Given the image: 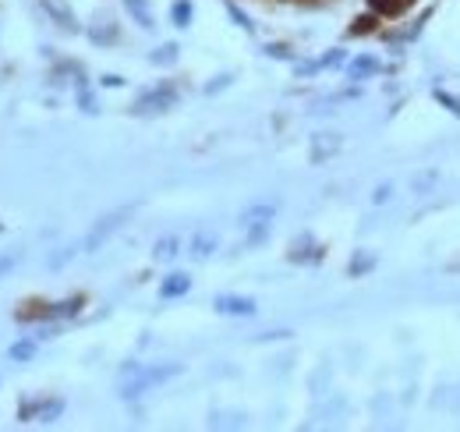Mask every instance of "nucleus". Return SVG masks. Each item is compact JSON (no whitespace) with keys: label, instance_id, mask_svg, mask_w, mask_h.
<instances>
[{"label":"nucleus","instance_id":"19","mask_svg":"<svg viewBox=\"0 0 460 432\" xmlns=\"http://www.w3.org/2000/svg\"><path fill=\"white\" fill-rule=\"evenodd\" d=\"M436 178H439V174H436V170H429V174H421V178L414 181V188H429V185H432Z\"/></svg>","mask_w":460,"mask_h":432},{"label":"nucleus","instance_id":"4","mask_svg":"<svg viewBox=\"0 0 460 432\" xmlns=\"http://www.w3.org/2000/svg\"><path fill=\"white\" fill-rule=\"evenodd\" d=\"M178 103V89L163 86V89H153V93H142L138 103H135V113H160V110L174 107Z\"/></svg>","mask_w":460,"mask_h":432},{"label":"nucleus","instance_id":"15","mask_svg":"<svg viewBox=\"0 0 460 432\" xmlns=\"http://www.w3.org/2000/svg\"><path fill=\"white\" fill-rule=\"evenodd\" d=\"M344 61V53L340 50H333V53H326V57H319L315 64H305L301 68V75H312V71H322V68H333V64H340Z\"/></svg>","mask_w":460,"mask_h":432},{"label":"nucleus","instance_id":"9","mask_svg":"<svg viewBox=\"0 0 460 432\" xmlns=\"http://www.w3.org/2000/svg\"><path fill=\"white\" fill-rule=\"evenodd\" d=\"M43 7L53 14V21H57L61 29H75V11H71L64 0H43Z\"/></svg>","mask_w":460,"mask_h":432},{"label":"nucleus","instance_id":"20","mask_svg":"<svg viewBox=\"0 0 460 432\" xmlns=\"http://www.w3.org/2000/svg\"><path fill=\"white\" fill-rule=\"evenodd\" d=\"M389 192H393V188H389V185H379V188H375V195H372V199H375V202H386V199H389Z\"/></svg>","mask_w":460,"mask_h":432},{"label":"nucleus","instance_id":"2","mask_svg":"<svg viewBox=\"0 0 460 432\" xmlns=\"http://www.w3.org/2000/svg\"><path fill=\"white\" fill-rule=\"evenodd\" d=\"M131 372H135V383H128L121 394L128 397V401H135V397H142L149 386H160V383H167V379H174L178 372H181V365H153V369H138V365H131Z\"/></svg>","mask_w":460,"mask_h":432},{"label":"nucleus","instance_id":"14","mask_svg":"<svg viewBox=\"0 0 460 432\" xmlns=\"http://www.w3.org/2000/svg\"><path fill=\"white\" fill-rule=\"evenodd\" d=\"M379 71V61L375 57H358L354 64H351V78H368V75H375Z\"/></svg>","mask_w":460,"mask_h":432},{"label":"nucleus","instance_id":"16","mask_svg":"<svg viewBox=\"0 0 460 432\" xmlns=\"http://www.w3.org/2000/svg\"><path fill=\"white\" fill-rule=\"evenodd\" d=\"M227 11H230V18H234V21H237V25H241L245 32H252V29H255V25L248 21V14H245V11H241V7H237L234 0H227Z\"/></svg>","mask_w":460,"mask_h":432},{"label":"nucleus","instance_id":"10","mask_svg":"<svg viewBox=\"0 0 460 432\" xmlns=\"http://www.w3.org/2000/svg\"><path fill=\"white\" fill-rule=\"evenodd\" d=\"M181 255V237H163V241H156V248H153V259L156 262H170V259H178Z\"/></svg>","mask_w":460,"mask_h":432},{"label":"nucleus","instance_id":"5","mask_svg":"<svg viewBox=\"0 0 460 432\" xmlns=\"http://www.w3.org/2000/svg\"><path fill=\"white\" fill-rule=\"evenodd\" d=\"M64 415V401L53 397V401H32L21 408V418L25 422H57Z\"/></svg>","mask_w":460,"mask_h":432},{"label":"nucleus","instance_id":"6","mask_svg":"<svg viewBox=\"0 0 460 432\" xmlns=\"http://www.w3.org/2000/svg\"><path fill=\"white\" fill-rule=\"evenodd\" d=\"M213 309H216L220 316H255V312H259V305H255L252 298H241V294H220V298L213 302Z\"/></svg>","mask_w":460,"mask_h":432},{"label":"nucleus","instance_id":"8","mask_svg":"<svg viewBox=\"0 0 460 432\" xmlns=\"http://www.w3.org/2000/svg\"><path fill=\"white\" fill-rule=\"evenodd\" d=\"M216 245H220V241H216V234H213V230H198V234L191 237V245H188V255L202 262V259H209V255L216 252Z\"/></svg>","mask_w":460,"mask_h":432},{"label":"nucleus","instance_id":"12","mask_svg":"<svg viewBox=\"0 0 460 432\" xmlns=\"http://www.w3.org/2000/svg\"><path fill=\"white\" fill-rule=\"evenodd\" d=\"M191 14H195L191 0H174V7H170V18H174V25H178V29H188V25H191Z\"/></svg>","mask_w":460,"mask_h":432},{"label":"nucleus","instance_id":"13","mask_svg":"<svg viewBox=\"0 0 460 432\" xmlns=\"http://www.w3.org/2000/svg\"><path fill=\"white\" fill-rule=\"evenodd\" d=\"M36 347H39L36 340H18V344H11L7 358H11V361H29V358L36 354Z\"/></svg>","mask_w":460,"mask_h":432},{"label":"nucleus","instance_id":"18","mask_svg":"<svg viewBox=\"0 0 460 432\" xmlns=\"http://www.w3.org/2000/svg\"><path fill=\"white\" fill-rule=\"evenodd\" d=\"M18 262H21V252H14V255H4V259H0V273H7V269H14Z\"/></svg>","mask_w":460,"mask_h":432},{"label":"nucleus","instance_id":"11","mask_svg":"<svg viewBox=\"0 0 460 432\" xmlns=\"http://www.w3.org/2000/svg\"><path fill=\"white\" fill-rule=\"evenodd\" d=\"M124 7L135 14V21H138L142 29H153V11H149L145 0H124Z\"/></svg>","mask_w":460,"mask_h":432},{"label":"nucleus","instance_id":"17","mask_svg":"<svg viewBox=\"0 0 460 432\" xmlns=\"http://www.w3.org/2000/svg\"><path fill=\"white\" fill-rule=\"evenodd\" d=\"M178 61V46L174 43H167L160 53H153V64H174Z\"/></svg>","mask_w":460,"mask_h":432},{"label":"nucleus","instance_id":"7","mask_svg":"<svg viewBox=\"0 0 460 432\" xmlns=\"http://www.w3.org/2000/svg\"><path fill=\"white\" fill-rule=\"evenodd\" d=\"M188 291H191V277H188V273H170V277H163V284H160V298H163V302L184 298Z\"/></svg>","mask_w":460,"mask_h":432},{"label":"nucleus","instance_id":"1","mask_svg":"<svg viewBox=\"0 0 460 432\" xmlns=\"http://www.w3.org/2000/svg\"><path fill=\"white\" fill-rule=\"evenodd\" d=\"M273 216H276L273 202H255V206H248V210L241 213V230H245V245H248V248H255V245H262V241L270 237Z\"/></svg>","mask_w":460,"mask_h":432},{"label":"nucleus","instance_id":"3","mask_svg":"<svg viewBox=\"0 0 460 432\" xmlns=\"http://www.w3.org/2000/svg\"><path fill=\"white\" fill-rule=\"evenodd\" d=\"M128 216H131V206H121V210H113V213H106L103 220H96V227H92L89 234H86V241H82V248L86 252H99L124 223H128Z\"/></svg>","mask_w":460,"mask_h":432}]
</instances>
